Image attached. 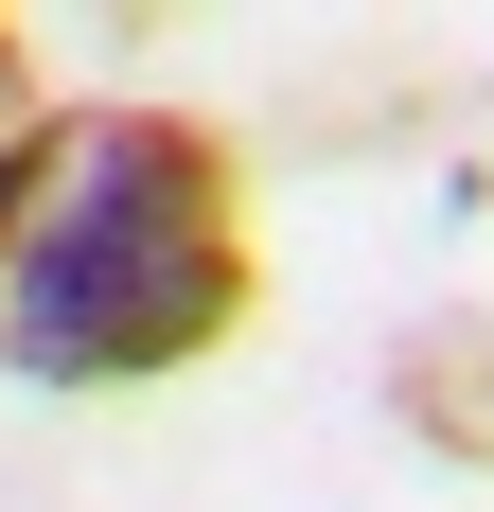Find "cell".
I'll use <instances>...</instances> for the list:
<instances>
[{"label": "cell", "mask_w": 494, "mask_h": 512, "mask_svg": "<svg viewBox=\"0 0 494 512\" xmlns=\"http://www.w3.org/2000/svg\"><path fill=\"white\" fill-rule=\"evenodd\" d=\"M53 106H36V36H18V18H0V142H36Z\"/></svg>", "instance_id": "obj_3"}, {"label": "cell", "mask_w": 494, "mask_h": 512, "mask_svg": "<svg viewBox=\"0 0 494 512\" xmlns=\"http://www.w3.org/2000/svg\"><path fill=\"white\" fill-rule=\"evenodd\" d=\"M389 424H406L442 477H494V318H477V301H424V318L389 336Z\"/></svg>", "instance_id": "obj_2"}, {"label": "cell", "mask_w": 494, "mask_h": 512, "mask_svg": "<svg viewBox=\"0 0 494 512\" xmlns=\"http://www.w3.org/2000/svg\"><path fill=\"white\" fill-rule=\"evenodd\" d=\"M265 318V212L195 106H53L0 142V371L53 407L177 389Z\"/></svg>", "instance_id": "obj_1"}]
</instances>
